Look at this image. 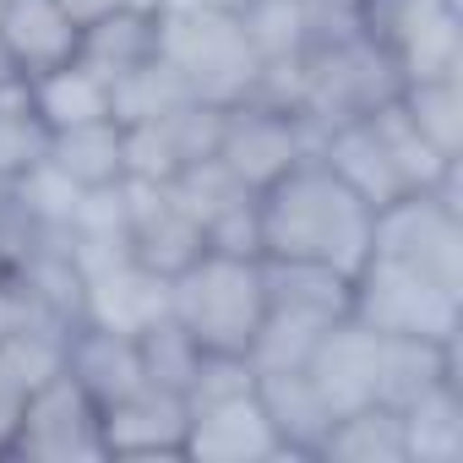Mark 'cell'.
<instances>
[{
  "label": "cell",
  "mask_w": 463,
  "mask_h": 463,
  "mask_svg": "<svg viewBox=\"0 0 463 463\" xmlns=\"http://www.w3.org/2000/svg\"><path fill=\"white\" fill-rule=\"evenodd\" d=\"M371 223L376 213L317 153L257 191L262 262H311L354 279L371 257Z\"/></svg>",
  "instance_id": "cell-1"
},
{
  "label": "cell",
  "mask_w": 463,
  "mask_h": 463,
  "mask_svg": "<svg viewBox=\"0 0 463 463\" xmlns=\"http://www.w3.org/2000/svg\"><path fill=\"white\" fill-rule=\"evenodd\" d=\"M169 317L202 354H246L268 317V262L235 251H202L169 279Z\"/></svg>",
  "instance_id": "cell-2"
},
{
  "label": "cell",
  "mask_w": 463,
  "mask_h": 463,
  "mask_svg": "<svg viewBox=\"0 0 463 463\" xmlns=\"http://www.w3.org/2000/svg\"><path fill=\"white\" fill-rule=\"evenodd\" d=\"M158 61L175 71V82L191 99H207V104L246 99L262 71V55L241 12H213V6L158 12Z\"/></svg>",
  "instance_id": "cell-3"
},
{
  "label": "cell",
  "mask_w": 463,
  "mask_h": 463,
  "mask_svg": "<svg viewBox=\"0 0 463 463\" xmlns=\"http://www.w3.org/2000/svg\"><path fill=\"white\" fill-rule=\"evenodd\" d=\"M349 317L387 338H425V344H458L463 333V289L441 284L409 262L365 257L349 279Z\"/></svg>",
  "instance_id": "cell-4"
},
{
  "label": "cell",
  "mask_w": 463,
  "mask_h": 463,
  "mask_svg": "<svg viewBox=\"0 0 463 463\" xmlns=\"http://www.w3.org/2000/svg\"><path fill=\"white\" fill-rule=\"evenodd\" d=\"M354 23L392 61L398 82L463 77V12H458V0H360Z\"/></svg>",
  "instance_id": "cell-5"
},
{
  "label": "cell",
  "mask_w": 463,
  "mask_h": 463,
  "mask_svg": "<svg viewBox=\"0 0 463 463\" xmlns=\"http://www.w3.org/2000/svg\"><path fill=\"white\" fill-rule=\"evenodd\" d=\"M317 142H322V131L300 109H284V104H268V99H235V104H223V126H218V153L213 158L246 191H262L284 169L311 158Z\"/></svg>",
  "instance_id": "cell-6"
},
{
  "label": "cell",
  "mask_w": 463,
  "mask_h": 463,
  "mask_svg": "<svg viewBox=\"0 0 463 463\" xmlns=\"http://www.w3.org/2000/svg\"><path fill=\"white\" fill-rule=\"evenodd\" d=\"M6 458H39V463H71V458H104L99 403L77 387L71 371H55L39 382L12 420Z\"/></svg>",
  "instance_id": "cell-7"
},
{
  "label": "cell",
  "mask_w": 463,
  "mask_h": 463,
  "mask_svg": "<svg viewBox=\"0 0 463 463\" xmlns=\"http://www.w3.org/2000/svg\"><path fill=\"white\" fill-rule=\"evenodd\" d=\"M218 126H223V104H207V99H180L164 115L131 120L126 126V180H153V185L180 180L191 164L218 153Z\"/></svg>",
  "instance_id": "cell-8"
},
{
  "label": "cell",
  "mask_w": 463,
  "mask_h": 463,
  "mask_svg": "<svg viewBox=\"0 0 463 463\" xmlns=\"http://www.w3.org/2000/svg\"><path fill=\"white\" fill-rule=\"evenodd\" d=\"M126 257L142 262L158 279H175L180 268H191L207 251V235L196 213L175 196V185H153V180H126Z\"/></svg>",
  "instance_id": "cell-9"
},
{
  "label": "cell",
  "mask_w": 463,
  "mask_h": 463,
  "mask_svg": "<svg viewBox=\"0 0 463 463\" xmlns=\"http://www.w3.org/2000/svg\"><path fill=\"white\" fill-rule=\"evenodd\" d=\"M180 458H202V463H268V458H284V441L257 398L251 392H235V398H218V403H202L191 409L185 420V447Z\"/></svg>",
  "instance_id": "cell-10"
},
{
  "label": "cell",
  "mask_w": 463,
  "mask_h": 463,
  "mask_svg": "<svg viewBox=\"0 0 463 463\" xmlns=\"http://www.w3.org/2000/svg\"><path fill=\"white\" fill-rule=\"evenodd\" d=\"M382 344L387 338L371 333V327H360L354 317L333 322L317 338V349H311V360L300 371L311 376V387L322 392V403L333 409V420L349 414V409H360V403H376V392H382Z\"/></svg>",
  "instance_id": "cell-11"
},
{
  "label": "cell",
  "mask_w": 463,
  "mask_h": 463,
  "mask_svg": "<svg viewBox=\"0 0 463 463\" xmlns=\"http://www.w3.org/2000/svg\"><path fill=\"white\" fill-rule=\"evenodd\" d=\"M185 420H191V409H185L180 392L142 382L137 392H126V398L99 409L104 458H180Z\"/></svg>",
  "instance_id": "cell-12"
},
{
  "label": "cell",
  "mask_w": 463,
  "mask_h": 463,
  "mask_svg": "<svg viewBox=\"0 0 463 463\" xmlns=\"http://www.w3.org/2000/svg\"><path fill=\"white\" fill-rule=\"evenodd\" d=\"M158 317H169V279L147 273L131 257H115L82 279V322L115 327V333H142Z\"/></svg>",
  "instance_id": "cell-13"
},
{
  "label": "cell",
  "mask_w": 463,
  "mask_h": 463,
  "mask_svg": "<svg viewBox=\"0 0 463 463\" xmlns=\"http://www.w3.org/2000/svg\"><path fill=\"white\" fill-rule=\"evenodd\" d=\"M28 115L39 120L44 137L115 120V82H109L99 66H88V61L77 55V61H66V66H55V71L28 77Z\"/></svg>",
  "instance_id": "cell-14"
},
{
  "label": "cell",
  "mask_w": 463,
  "mask_h": 463,
  "mask_svg": "<svg viewBox=\"0 0 463 463\" xmlns=\"http://www.w3.org/2000/svg\"><path fill=\"white\" fill-rule=\"evenodd\" d=\"M0 39H6L12 61L23 77L55 71L82 55V23L61 6V0H6L0 12Z\"/></svg>",
  "instance_id": "cell-15"
},
{
  "label": "cell",
  "mask_w": 463,
  "mask_h": 463,
  "mask_svg": "<svg viewBox=\"0 0 463 463\" xmlns=\"http://www.w3.org/2000/svg\"><path fill=\"white\" fill-rule=\"evenodd\" d=\"M66 371L77 376V387L104 409L126 392H137L147 376H142V354H137V338L131 333H115V327H99V322H77L66 333Z\"/></svg>",
  "instance_id": "cell-16"
},
{
  "label": "cell",
  "mask_w": 463,
  "mask_h": 463,
  "mask_svg": "<svg viewBox=\"0 0 463 463\" xmlns=\"http://www.w3.org/2000/svg\"><path fill=\"white\" fill-rule=\"evenodd\" d=\"M257 398L284 441V458H317L327 425H333V409L322 403V392L311 387L306 371H262L257 376Z\"/></svg>",
  "instance_id": "cell-17"
},
{
  "label": "cell",
  "mask_w": 463,
  "mask_h": 463,
  "mask_svg": "<svg viewBox=\"0 0 463 463\" xmlns=\"http://www.w3.org/2000/svg\"><path fill=\"white\" fill-rule=\"evenodd\" d=\"M44 164L61 169L77 191L126 185V126L120 120H99V126L55 131V137H44Z\"/></svg>",
  "instance_id": "cell-18"
},
{
  "label": "cell",
  "mask_w": 463,
  "mask_h": 463,
  "mask_svg": "<svg viewBox=\"0 0 463 463\" xmlns=\"http://www.w3.org/2000/svg\"><path fill=\"white\" fill-rule=\"evenodd\" d=\"M403 414V463H463V392L458 376L425 387Z\"/></svg>",
  "instance_id": "cell-19"
},
{
  "label": "cell",
  "mask_w": 463,
  "mask_h": 463,
  "mask_svg": "<svg viewBox=\"0 0 463 463\" xmlns=\"http://www.w3.org/2000/svg\"><path fill=\"white\" fill-rule=\"evenodd\" d=\"M153 55H158V6H137L131 0V6H120V12L82 28V61L99 66L109 82L147 66Z\"/></svg>",
  "instance_id": "cell-20"
},
{
  "label": "cell",
  "mask_w": 463,
  "mask_h": 463,
  "mask_svg": "<svg viewBox=\"0 0 463 463\" xmlns=\"http://www.w3.org/2000/svg\"><path fill=\"white\" fill-rule=\"evenodd\" d=\"M317 458L322 463H403V414L387 403H360L327 425Z\"/></svg>",
  "instance_id": "cell-21"
},
{
  "label": "cell",
  "mask_w": 463,
  "mask_h": 463,
  "mask_svg": "<svg viewBox=\"0 0 463 463\" xmlns=\"http://www.w3.org/2000/svg\"><path fill=\"white\" fill-rule=\"evenodd\" d=\"M403 115L414 120V131L441 153V158H463V77H430V82H403L398 88Z\"/></svg>",
  "instance_id": "cell-22"
},
{
  "label": "cell",
  "mask_w": 463,
  "mask_h": 463,
  "mask_svg": "<svg viewBox=\"0 0 463 463\" xmlns=\"http://www.w3.org/2000/svg\"><path fill=\"white\" fill-rule=\"evenodd\" d=\"M137 354H142V376H147L153 387L180 392V398H185V387H191V376H196V365H202V349L191 344V333H185L175 317H158L153 327H142V333H137Z\"/></svg>",
  "instance_id": "cell-23"
},
{
  "label": "cell",
  "mask_w": 463,
  "mask_h": 463,
  "mask_svg": "<svg viewBox=\"0 0 463 463\" xmlns=\"http://www.w3.org/2000/svg\"><path fill=\"white\" fill-rule=\"evenodd\" d=\"M39 158H44V131L28 115V104H0V191Z\"/></svg>",
  "instance_id": "cell-24"
},
{
  "label": "cell",
  "mask_w": 463,
  "mask_h": 463,
  "mask_svg": "<svg viewBox=\"0 0 463 463\" xmlns=\"http://www.w3.org/2000/svg\"><path fill=\"white\" fill-rule=\"evenodd\" d=\"M0 104H28V77H23V66L12 61L6 39H0Z\"/></svg>",
  "instance_id": "cell-25"
},
{
  "label": "cell",
  "mask_w": 463,
  "mask_h": 463,
  "mask_svg": "<svg viewBox=\"0 0 463 463\" xmlns=\"http://www.w3.org/2000/svg\"><path fill=\"white\" fill-rule=\"evenodd\" d=\"M61 6L88 28V23H99V17H109V12H120V6H131V0H61ZM137 6H142V0H137Z\"/></svg>",
  "instance_id": "cell-26"
},
{
  "label": "cell",
  "mask_w": 463,
  "mask_h": 463,
  "mask_svg": "<svg viewBox=\"0 0 463 463\" xmlns=\"http://www.w3.org/2000/svg\"><path fill=\"white\" fill-rule=\"evenodd\" d=\"M185 6H213V12H241L246 0H158V12H185Z\"/></svg>",
  "instance_id": "cell-27"
},
{
  "label": "cell",
  "mask_w": 463,
  "mask_h": 463,
  "mask_svg": "<svg viewBox=\"0 0 463 463\" xmlns=\"http://www.w3.org/2000/svg\"><path fill=\"white\" fill-rule=\"evenodd\" d=\"M300 6H317V12H354L360 0H300Z\"/></svg>",
  "instance_id": "cell-28"
},
{
  "label": "cell",
  "mask_w": 463,
  "mask_h": 463,
  "mask_svg": "<svg viewBox=\"0 0 463 463\" xmlns=\"http://www.w3.org/2000/svg\"><path fill=\"white\" fill-rule=\"evenodd\" d=\"M142 6H158V0H142Z\"/></svg>",
  "instance_id": "cell-29"
},
{
  "label": "cell",
  "mask_w": 463,
  "mask_h": 463,
  "mask_svg": "<svg viewBox=\"0 0 463 463\" xmlns=\"http://www.w3.org/2000/svg\"><path fill=\"white\" fill-rule=\"evenodd\" d=\"M0 12H6V0H0Z\"/></svg>",
  "instance_id": "cell-30"
}]
</instances>
